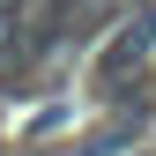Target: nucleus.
<instances>
[{
    "label": "nucleus",
    "instance_id": "1",
    "mask_svg": "<svg viewBox=\"0 0 156 156\" xmlns=\"http://www.w3.org/2000/svg\"><path fill=\"white\" fill-rule=\"evenodd\" d=\"M149 67H156V0L112 23V37L97 45L89 89H97V97H126L134 82H149Z\"/></svg>",
    "mask_w": 156,
    "mask_h": 156
}]
</instances>
